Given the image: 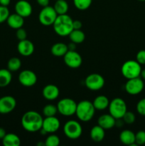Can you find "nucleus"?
<instances>
[{"label": "nucleus", "mask_w": 145, "mask_h": 146, "mask_svg": "<svg viewBox=\"0 0 145 146\" xmlns=\"http://www.w3.org/2000/svg\"><path fill=\"white\" fill-rule=\"evenodd\" d=\"M36 1L40 6H41V7H47V6H48V4H49V2H50V0H36Z\"/></svg>", "instance_id": "obj_39"}, {"label": "nucleus", "mask_w": 145, "mask_h": 146, "mask_svg": "<svg viewBox=\"0 0 145 146\" xmlns=\"http://www.w3.org/2000/svg\"><path fill=\"white\" fill-rule=\"evenodd\" d=\"M2 143L4 146H19L21 139L14 133H7L2 139Z\"/></svg>", "instance_id": "obj_24"}, {"label": "nucleus", "mask_w": 145, "mask_h": 146, "mask_svg": "<svg viewBox=\"0 0 145 146\" xmlns=\"http://www.w3.org/2000/svg\"><path fill=\"white\" fill-rule=\"evenodd\" d=\"M16 38H18L19 41L26 39V37H27L26 31L24 29H23L22 27H21V28L18 29H16Z\"/></svg>", "instance_id": "obj_37"}, {"label": "nucleus", "mask_w": 145, "mask_h": 146, "mask_svg": "<svg viewBox=\"0 0 145 146\" xmlns=\"http://www.w3.org/2000/svg\"><path fill=\"white\" fill-rule=\"evenodd\" d=\"M63 133L65 136L70 139H78L82 135V128L78 121L71 120L64 124Z\"/></svg>", "instance_id": "obj_7"}, {"label": "nucleus", "mask_w": 145, "mask_h": 146, "mask_svg": "<svg viewBox=\"0 0 145 146\" xmlns=\"http://www.w3.org/2000/svg\"><path fill=\"white\" fill-rule=\"evenodd\" d=\"M57 113H58L57 106L53 104H47L43 108V114L45 115V117L55 116Z\"/></svg>", "instance_id": "obj_29"}, {"label": "nucleus", "mask_w": 145, "mask_h": 146, "mask_svg": "<svg viewBox=\"0 0 145 146\" xmlns=\"http://www.w3.org/2000/svg\"><path fill=\"white\" fill-rule=\"evenodd\" d=\"M61 126L60 121L55 116L45 117L44 118L42 128H44L48 133H53L57 132Z\"/></svg>", "instance_id": "obj_15"}, {"label": "nucleus", "mask_w": 145, "mask_h": 146, "mask_svg": "<svg viewBox=\"0 0 145 146\" xmlns=\"http://www.w3.org/2000/svg\"><path fill=\"white\" fill-rule=\"evenodd\" d=\"M11 2V0H0V5L7 7Z\"/></svg>", "instance_id": "obj_42"}, {"label": "nucleus", "mask_w": 145, "mask_h": 146, "mask_svg": "<svg viewBox=\"0 0 145 146\" xmlns=\"http://www.w3.org/2000/svg\"><path fill=\"white\" fill-rule=\"evenodd\" d=\"M138 1H145V0H138Z\"/></svg>", "instance_id": "obj_45"}, {"label": "nucleus", "mask_w": 145, "mask_h": 146, "mask_svg": "<svg viewBox=\"0 0 145 146\" xmlns=\"http://www.w3.org/2000/svg\"><path fill=\"white\" fill-rule=\"evenodd\" d=\"M7 133H6V131L4 130V128L0 127V139L2 140L4 138V137L5 136Z\"/></svg>", "instance_id": "obj_41"}, {"label": "nucleus", "mask_w": 145, "mask_h": 146, "mask_svg": "<svg viewBox=\"0 0 145 146\" xmlns=\"http://www.w3.org/2000/svg\"><path fill=\"white\" fill-rule=\"evenodd\" d=\"M68 36L71 41L75 44H81L85 38V34L81 29H73Z\"/></svg>", "instance_id": "obj_27"}, {"label": "nucleus", "mask_w": 145, "mask_h": 146, "mask_svg": "<svg viewBox=\"0 0 145 146\" xmlns=\"http://www.w3.org/2000/svg\"><path fill=\"white\" fill-rule=\"evenodd\" d=\"M57 17L58 14L55 12L53 7L48 5L47 7H43L41 10L38 15V20L41 24L48 27L53 24Z\"/></svg>", "instance_id": "obj_8"}, {"label": "nucleus", "mask_w": 145, "mask_h": 146, "mask_svg": "<svg viewBox=\"0 0 145 146\" xmlns=\"http://www.w3.org/2000/svg\"><path fill=\"white\" fill-rule=\"evenodd\" d=\"M72 27H73V29H81L82 27V24L79 20H73Z\"/></svg>", "instance_id": "obj_38"}, {"label": "nucleus", "mask_w": 145, "mask_h": 146, "mask_svg": "<svg viewBox=\"0 0 145 146\" xmlns=\"http://www.w3.org/2000/svg\"><path fill=\"white\" fill-rule=\"evenodd\" d=\"M119 140L122 143L126 145H137L135 143V133L129 130L122 131L119 134Z\"/></svg>", "instance_id": "obj_20"}, {"label": "nucleus", "mask_w": 145, "mask_h": 146, "mask_svg": "<svg viewBox=\"0 0 145 146\" xmlns=\"http://www.w3.org/2000/svg\"><path fill=\"white\" fill-rule=\"evenodd\" d=\"M12 80L11 71L7 68L0 69V87H6L10 84Z\"/></svg>", "instance_id": "obj_25"}, {"label": "nucleus", "mask_w": 145, "mask_h": 146, "mask_svg": "<svg viewBox=\"0 0 145 146\" xmlns=\"http://www.w3.org/2000/svg\"><path fill=\"white\" fill-rule=\"evenodd\" d=\"M105 78L99 74H91L86 77L85 85L90 91H96L102 89L105 85Z\"/></svg>", "instance_id": "obj_9"}, {"label": "nucleus", "mask_w": 145, "mask_h": 146, "mask_svg": "<svg viewBox=\"0 0 145 146\" xmlns=\"http://www.w3.org/2000/svg\"><path fill=\"white\" fill-rule=\"evenodd\" d=\"M116 119L110 114H103L98 118V124L105 130H109L115 126Z\"/></svg>", "instance_id": "obj_18"}, {"label": "nucleus", "mask_w": 145, "mask_h": 146, "mask_svg": "<svg viewBox=\"0 0 145 146\" xmlns=\"http://www.w3.org/2000/svg\"><path fill=\"white\" fill-rule=\"evenodd\" d=\"M7 22L10 28L14 29H18L21 28L24 25V18L15 13V14H9L7 20Z\"/></svg>", "instance_id": "obj_19"}, {"label": "nucleus", "mask_w": 145, "mask_h": 146, "mask_svg": "<svg viewBox=\"0 0 145 146\" xmlns=\"http://www.w3.org/2000/svg\"><path fill=\"white\" fill-rule=\"evenodd\" d=\"M68 51H75V48H76V44H75L74 42H72V41H71V42L68 45Z\"/></svg>", "instance_id": "obj_40"}, {"label": "nucleus", "mask_w": 145, "mask_h": 146, "mask_svg": "<svg viewBox=\"0 0 145 146\" xmlns=\"http://www.w3.org/2000/svg\"><path fill=\"white\" fill-rule=\"evenodd\" d=\"M37 76L31 70H24L18 75V81L25 87H31L37 82Z\"/></svg>", "instance_id": "obj_12"}, {"label": "nucleus", "mask_w": 145, "mask_h": 146, "mask_svg": "<svg viewBox=\"0 0 145 146\" xmlns=\"http://www.w3.org/2000/svg\"><path fill=\"white\" fill-rule=\"evenodd\" d=\"M135 143L137 145L145 144V131H139L135 134Z\"/></svg>", "instance_id": "obj_34"}, {"label": "nucleus", "mask_w": 145, "mask_h": 146, "mask_svg": "<svg viewBox=\"0 0 145 146\" xmlns=\"http://www.w3.org/2000/svg\"><path fill=\"white\" fill-rule=\"evenodd\" d=\"M136 111L138 113L145 116V98L141 99L136 104Z\"/></svg>", "instance_id": "obj_35"}, {"label": "nucleus", "mask_w": 145, "mask_h": 146, "mask_svg": "<svg viewBox=\"0 0 145 146\" xmlns=\"http://www.w3.org/2000/svg\"><path fill=\"white\" fill-rule=\"evenodd\" d=\"M73 20L68 14L58 15L56 19L53 24L54 31L61 36H66L73 30Z\"/></svg>", "instance_id": "obj_2"}, {"label": "nucleus", "mask_w": 145, "mask_h": 146, "mask_svg": "<svg viewBox=\"0 0 145 146\" xmlns=\"http://www.w3.org/2000/svg\"><path fill=\"white\" fill-rule=\"evenodd\" d=\"M17 49L18 53L23 56H30L34 52L35 47L33 42L26 38L19 41L17 45Z\"/></svg>", "instance_id": "obj_16"}, {"label": "nucleus", "mask_w": 145, "mask_h": 146, "mask_svg": "<svg viewBox=\"0 0 145 146\" xmlns=\"http://www.w3.org/2000/svg\"><path fill=\"white\" fill-rule=\"evenodd\" d=\"M109 112L115 119L122 118L123 115L127 111L125 101L121 98H115L109 102Z\"/></svg>", "instance_id": "obj_5"}, {"label": "nucleus", "mask_w": 145, "mask_h": 146, "mask_svg": "<svg viewBox=\"0 0 145 146\" xmlns=\"http://www.w3.org/2000/svg\"><path fill=\"white\" fill-rule=\"evenodd\" d=\"M44 118L40 113L34 111L26 112L21 118V125L25 131L30 133L39 131L43 125Z\"/></svg>", "instance_id": "obj_1"}, {"label": "nucleus", "mask_w": 145, "mask_h": 146, "mask_svg": "<svg viewBox=\"0 0 145 146\" xmlns=\"http://www.w3.org/2000/svg\"><path fill=\"white\" fill-rule=\"evenodd\" d=\"M144 84L142 78L139 77L136 78H130L127 79V81L125 84V91L129 95H137L140 94L144 89Z\"/></svg>", "instance_id": "obj_10"}, {"label": "nucleus", "mask_w": 145, "mask_h": 146, "mask_svg": "<svg viewBox=\"0 0 145 146\" xmlns=\"http://www.w3.org/2000/svg\"><path fill=\"white\" fill-rule=\"evenodd\" d=\"M53 8L58 15H63L67 14L69 6L65 0H56L54 4Z\"/></svg>", "instance_id": "obj_26"}, {"label": "nucleus", "mask_w": 145, "mask_h": 146, "mask_svg": "<svg viewBox=\"0 0 145 146\" xmlns=\"http://www.w3.org/2000/svg\"><path fill=\"white\" fill-rule=\"evenodd\" d=\"M21 61L17 57H12L10 58L7 63V68L10 71H16L21 68Z\"/></svg>", "instance_id": "obj_28"}, {"label": "nucleus", "mask_w": 145, "mask_h": 146, "mask_svg": "<svg viewBox=\"0 0 145 146\" xmlns=\"http://www.w3.org/2000/svg\"><path fill=\"white\" fill-rule=\"evenodd\" d=\"M92 104H93L95 110L103 111V110L108 108L109 104V101L107 96L104 95H100L97 96L94 99Z\"/></svg>", "instance_id": "obj_22"}, {"label": "nucleus", "mask_w": 145, "mask_h": 146, "mask_svg": "<svg viewBox=\"0 0 145 146\" xmlns=\"http://www.w3.org/2000/svg\"><path fill=\"white\" fill-rule=\"evenodd\" d=\"M60 138L56 135H50L45 141V146H58L60 145Z\"/></svg>", "instance_id": "obj_31"}, {"label": "nucleus", "mask_w": 145, "mask_h": 146, "mask_svg": "<svg viewBox=\"0 0 145 146\" xmlns=\"http://www.w3.org/2000/svg\"><path fill=\"white\" fill-rule=\"evenodd\" d=\"M92 0H73L75 7L80 11L86 10L90 7Z\"/></svg>", "instance_id": "obj_30"}, {"label": "nucleus", "mask_w": 145, "mask_h": 146, "mask_svg": "<svg viewBox=\"0 0 145 146\" xmlns=\"http://www.w3.org/2000/svg\"><path fill=\"white\" fill-rule=\"evenodd\" d=\"M142 70L141 64L137 61L134 60H128L122 64L121 73L127 79H130L140 76Z\"/></svg>", "instance_id": "obj_4"}, {"label": "nucleus", "mask_w": 145, "mask_h": 146, "mask_svg": "<svg viewBox=\"0 0 145 146\" xmlns=\"http://www.w3.org/2000/svg\"><path fill=\"white\" fill-rule=\"evenodd\" d=\"M57 108L58 112L62 115L71 116L76 112L77 103L72 98H63L57 104Z\"/></svg>", "instance_id": "obj_6"}, {"label": "nucleus", "mask_w": 145, "mask_h": 146, "mask_svg": "<svg viewBox=\"0 0 145 146\" xmlns=\"http://www.w3.org/2000/svg\"><path fill=\"white\" fill-rule=\"evenodd\" d=\"M95 113V108L92 102L88 100H82L77 104L75 115L80 121L88 122L91 121Z\"/></svg>", "instance_id": "obj_3"}, {"label": "nucleus", "mask_w": 145, "mask_h": 146, "mask_svg": "<svg viewBox=\"0 0 145 146\" xmlns=\"http://www.w3.org/2000/svg\"><path fill=\"white\" fill-rule=\"evenodd\" d=\"M68 51V45L63 42H58L53 44L51 49V54L56 57H63Z\"/></svg>", "instance_id": "obj_23"}, {"label": "nucleus", "mask_w": 145, "mask_h": 146, "mask_svg": "<svg viewBox=\"0 0 145 146\" xmlns=\"http://www.w3.org/2000/svg\"><path fill=\"white\" fill-rule=\"evenodd\" d=\"M136 61L141 65L145 64V50H140L138 51L136 56Z\"/></svg>", "instance_id": "obj_36"}, {"label": "nucleus", "mask_w": 145, "mask_h": 146, "mask_svg": "<svg viewBox=\"0 0 145 146\" xmlns=\"http://www.w3.org/2000/svg\"><path fill=\"white\" fill-rule=\"evenodd\" d=\"M37 145H38V146H44V145H45V143L44 142H39V143H37Z\"/></svg>", "instance_id": "obj_44"}, {"label": "nucleus", "mask_w": 145, "mask_h": 146, "mask_svg": "<svg viewBox=\"0 0 145 146\" xmlns=\"http://www.w3.org/2000/svg\"><path fill=\"white\" fill-rule=\"evenodd\" d=\"M140 76L142 77V79L144 80V81H145V68H144V69L142 70V71H141Z\"/></svg>", "instance_id": "obj_43"}, {"label": "nucleus", "mask_w": 145, "mask_h": 146, "mask_svg": "<svg viewBox=\"0 0 145 146\" xmlns=\"http://www.w3.org/2000/svg\"><path fill=\"white\" fill-rule=\"evenodd\" d=\"M15 11L18 15L24 18L28 17L31 15L33 11L32 6L26 0H19L15 4Z\"/></svg>", "instance_id": "obj_14"}, {"label": "nucleus", "mask_w": 145, "mask_h": 146, "mask_svg": "<svg viewBox=\"0 0 145 146\" xmlns=\"http://www.w3.org/2000/svg\"><path fill=\"white\" fill-rule=\"evenodd\" d=\"M9 14L10 13L8 7L0 5V24L7 21Z\"/></svg>", "instance_id": "obj_33"}, {"label": "nucleus", "mask_w": 145, "mask_h": 146, "mask_svg": "<svg viewBox=\"0 0 145 146\" xmlns=\"http://www.w3.org/2000/svg\"><path fill=\"white\" fill-rule=\"evenodd\" d=\"M122 120H123L125 123L128 124V125H131V124H133L135 122L136 116H135L134 113L133 112L127 111V112L125 113V115L122 117Z\"/></svg>", "instance_id": "obj_32"}, {"label": "nucleus", "mask_w": 145, "mask_h": 146, "mask_svg": "<svg viewBox=\"0 0 145 146\" xmlns=\"http://www.w3.org/2000/svg\"><path fill=\"white\" fill-rule=\"evenodd\" d=\"M105 130L102 128V127L100 126L99 125H95L92 127L90 130V138L94 142L100 143L103 141L105 135Z\"/></svg>", "instance_id": "obj_21"}, {"label": "nucleus", "mask_w": 145, "mask_h": 146, "mask_svg": "<svg viewBox=\"0 0 145 146\" xmlns=\"http://www.w3.org/2000/svg\"><path fill=\"white\" fill-rule=\"evenodd\" d=\"M59 88L54 84H48L43 88V96L48 101H53L57 99L59 96Z\"/></svg>", "instance_id": "obj_17"}, {"label": "nucleus", "mask_w": 145, "mask_h": 146, "mask_svg": "<svg viewBox=\"0 0 145 146\" xmlns=\"http://www.w3.org/2000/svg\"><path fill=\"white\" fill-rule=\"evenodd\" d=\"M16 106V101L11 96L0 98V114H8L12 112Z\"/></svg>", "instance_id": "obj_13"}, {"label": "nucleus", "mask_w": 145, "mask_h": 146, "mask_svg": "<svg viewBox=\"0 0 145 146\" xmlns=\"http://www.w3.org/2000/svg\"><path fill=\"white\" fill-rule=\"evenodd\" d=\"M65 65L71 68H78L82 63L80 54L75 51H68L63 56Z\"/></svg>", "instance_id": "obj_11"}]
</instances>
